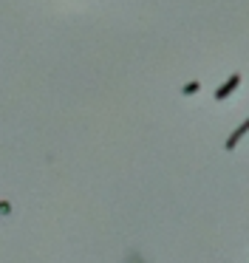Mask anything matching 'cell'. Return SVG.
<instances>
[{
	"label": "cell",
	"mask_w": 249,
	"mask_h": 263,
	"mask_svg": "<svg viewBox=\"0 0 249 263\" xmlns=\"http://www.w3.org/2000/svg\"><path fill=\"white\" fill-rule=\"evenodd\" d=\"M247 130H249V119H247V125H241V127H238V130H235V136L229 139V145H235V142H238V139H241V136H244Z\"/></svg>",
	"instance_id": "2"
},
{
	"label": "cell",
	"mask_w": 249,
	"mask_h": 263,
	"mask_svg": "<svg viewBox=\"0 0 249 263\" xmlns=\"http://www.w3.org/2000/svg\"><path fill=\"white\" fill-rule=\"evenodd\" d=\"M238 85H241V74H232V77H229V80H226L224 85L218 88V91H215V96H218V99H226V96L235 91Z\"/></svg>",
	"instance_id": "1"
},
{
	"label": "cell",
	"mask_w": 249,
	"mask_h": 263,
	"mask_svg": "<svg viewBox=\"0 0 249 263\" xmlns=\"http://www.w3.org/2000/svg\"><path fill=\"white\" fill-rule=\"evenodd\" d=\"M198 91V82H190V85H184V93H195Z\"/></svg>",
	"instance_id": "3"
}]
</instances>
